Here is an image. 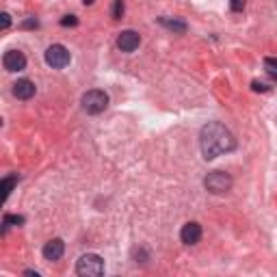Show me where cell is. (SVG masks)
I'll use <instances>...</instances> for the list:
<instances>
[{"label": "cell", "mask_w": 277, "mask_h": 277, "mask_svg": "<svg viewBox=\"0 0 277 277\" xmlns=\"http://www.w3.org/2000/svg\"><path fill=\"white\" fill-rule=\"evenodd\" d=\"M35 91H37V87H35V83L28 78H20L18 83L13 85V96L18 100H31L35 96Z\"/></svg>", "instance_id": "obj_9"}, {"label": "cell", "mask_w": 277, "mask_h": 277, "mask_svg": "<svg viewBox=\"0 0 277 277\" xmlns=\"http://www.w3.org/2000/svg\"><path fill=\"white\" fill-rule=\"evenodd\" d=\"M264 65H266V70H271V72H277V59H264Z\"/></svg>", "instance_id": "obj_17"}, {"label": "cell", "mask_w": 277, "mask_h": 277, "mask_svg": "<svg viewBox=\"0 0 277 277\" xmlns=\"http://www.w3.org/2000/svg\"><path fill=\"white\" fill-rule=\"evenodd\" d=\"M83 3H85V5H93V0H83Z\"/></svg>", "instance_id": "obj_20"}, {"label": "cell", "mask_w": 277, "mask_h": 277, "mask_svg": "<svg viewBox=\"0 0 277 277\" xmlns=\"http://www.w3.org/2000/svg\"><path fill=\"white\" fill-rule=\"evenodd\" d=\"M232 11H243L245 9V0H230Z\"/></svg>", "instance_id": "obj_16"}, {"label": "cell", "mask_w": 277, "mask_h": 277, "mask_svg": "<svg viewBox=\"0 0 277 277\" xmlns=\"http://www.w3.org/2000/svg\"><path fill=\"white\" fill-rule=\"evenodd\" d=\"M18 180H20L18 173H13V176L3 178V197H5V199H9V195H11V191H13V186L18 184Z\"/></svg>", "instance_id": "obj_12"}, {"label": "cell", "mask_w": 277, "mask_h": 277, "mask_svg": "<svg viewBox=\"0 0 277 277\" xmlns=\"http://www.w3.org/2000/svg\"><path fill=\"white\" fill-rule=\"evenodd\" d=\"M76 273L80 277H98L104 273V260L98 253H85L76 262Z\"/></svg>", "instance_id": "obj_2"}, {"label": "cell", "mask_w": 277, "mask_h": 277, "mask_svg": "<svg viewBox=\"0 0 277 277\" xmlns=\"http://www.w3.org/2000/svg\"><path fill=\"white\" fill-rule=\"evenodd\" d=\"M203 186H206V191L215 193V195L228 193L232 188V176L225 171H210L208 176L203 178Z\"/></svg>", "instance_id": "obj_4"}, {"label": "cell", "mask_w": 277, "mask_h": 277, "mask_svg": "<svg viewBox=\"0 0 277 277\" xmlns=\"http://www.w3.org/2000/svg\"><path fill=\"white\" fill-rule=\"evenodd\" d=\"M199 148L201 156L206 160H215L219 156L236 150V136L232 134L230 128H225L219 121H210L201 128L199 132Z\"/></svg>", "instance_id": "obj_1"}, {"label": "cell", "mask_w": 277, "mask_h": 277, "mask_svg": "<svg viewBox=\"0 0 277 277\" xmlns=\"http://www.w3.org/2000/svg\"><path fill=\"white\" fill-rule=\"evenodd\" d=\"M63 253H65V243L61 238H52V240H48L46 245H43V258L46 260H61L63 258Z\"/></svg>", "instance_id": "obj_10"}, {"label": "cell", "mask_w": 277, "mask_h": 277, "mask_svg": "<svg viewBox=\"0 0 277 277\" xmlns=\"http://www.w3.org/2000/svg\"><path fill=\"white\" fill-rule=\"evenodd\" d=\"M76 24H78L76 16H65V18L61 20V26H76Z\"/></svg>", "instance_id": "obj_15"}, {"label": "cell", "mask_w": 277, "mask_h": 277, "mask_svg": "<svg viewBox=\"0 0 277 277\" xmlns=\"http://www.w3.org/2000/svg\"><path fill=\"white\" fill-rule=\"evenodd\" d=\"M22 223H24V217H20V215H5V219H3L5 230L9 228V225H22Z\"/></svg>", "instance_id": "obj_13"}, {"label": "cell", "mask_w": 277, "mask_h": 277, "mask_svg": "<svg viewBox=\"0 0 277 277\" xmlns=\"http://www.w3.org/2000/svg\"><path fill=\"white\" fill-rule=\"evenodd\" d=\"M158 24H163L165 28H169V31H173V33H178V35H182V33H186V22L184 20H178V18H158Z\"/></svg>", "instance_id": "obj_11"}, {"label": "cell", "mask_w": 277, "mask_h": 277, "mask_svg": "<svg viewBox=\"0 0 277 277\" xmlns=\"http://www.w3.org/2000/svg\"><path fill=\"white\" fill-rule=\"evenodd\" d=\"M180 238H182V243L184 245H197L201 240V225L195 223V221L184 223L182 225V230H180Z\"/></svg>", "instance_id": "obj_8"}, {"label": "cell", "mask_w": 277, "mask_h": 277, "mask_svg": "<svg viewBox=\"0 0 277 277\" xmlns=\"http://www.w3.org/2000/svg\"><path fill=\"white\" fill-rule=\"evenodd\" d=\"M46 63L50 65L52 70H63V67H67L70 61H72V54H70V50L61 46V43H52L48 50H46Z\"/></svg>", "instance_id": "obj_5"}, {"label": "cell", "mask_w": 277, "mask_h": 277, "mask_svg": "<svg viewBox=\"0 0 277 277\" xmlns=\"http://www.w3.org/2000/svg\"><path fill=\"white\" fill-rule=\"evenodd\" d=\"M3 65L7 72H22L26 67V56H24V52H20V50H9V52H5V56H3Z\"/></svg>", "instance_id": "obj_6"}, {"label": "cell", "mask_w": 277, "mask_h": 277, "mask_svg": "<svg viewBox=\"0 0 277 277\" xmlns=\"http://www.w3.org/2000/svg\"><path fill=\"white\" fill-rule=\"evenodd\" d=\"M80 104H83V111L89 113V115H100L106 111L108 106V96L102 89H91L87 91L83 100H80Z\"/></svg>", "instance_id": "obj_3"}, {"label": "cell", "mask_w": 277, "mask_h": 277, "mask_svg": "<svg viewBox=\"0 0 277 277\" xmlns=\"http://www.w3.org/2000/svg\"><path fill=\"white\" fill-rule=\"evenodd\" d=\"M24 275H35V277H39V273H37V271H24Z\"/></svg>", "instance_id": "obj_19"}, {"label": "cell", "mask_w": 277, "mask_h": 277, "mask_svg": "<svg viewBox=\"0 0 277 277\" xmlns=\"http://www.w3.org/2000/svg\"><path fill=\"white\" fill-rule=\"evenodd\" d=\"M123 11H126V5H123V0H115L113 3V18L119 20L123 16Z\"/></svg>", "instance_id": "obj_14"}, {"label": "cell", "mask_w": 277, "mask_h": 277, "mask_svg": "<svg viewBox=\"0 0 277 277\" xmlns=\"http://www.w3.org/2000/svg\"><path fill=\"white\" fill-rule=\"evenodd\" d=\"M141 43V35L136 31H121L119 37H117V48L121 52H134Z\"/></svg>", "instance_id": "obj_7"}, {"label": "cell", "mask_w": 277, "mask_h": 277, "mask_svg": "<svg viewBox=\"0 0 277 277\" xmlns=\"http://www.w3.org/2000/svg\"><path fill=\"white\" fill-rule=\"evenodd\" d=\"M0 18H3V28H9L11 26V16H9V13H3Z\"/></svg>", "instance_id": "obj_18"}]
</instances>
